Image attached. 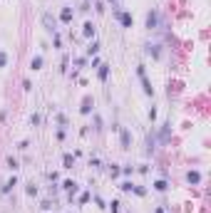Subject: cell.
<instances>
[{
	"label": "cell",
	"mask_w": 211,
	"mask_h": 213,
	"mask_svg": "<svg viewBox=\"0 0 211 213\" xmlns=\"http://www.w3.org/2000/svg\"><path fill=\"white\" fill-rule=\"evenodd\" d=\"M82 35H85V37H92V35H95V25H92V22H85V30H82Z\"/></svg>",
	"instance_id": "8"
},
{
	"label": "cell",
	"mask_w": 211,
	"mask_h": 213,
	"mask_svg": "<svg viewBox=\"0 0 211 213\" xmlns=\"http://www.w3.org/2000/svg\"><path fill=\"white\" fill-rule=\"evenodd\" d=\"M129 144H132V136H129V131L124 129V131H122V146H124V149H129Z\"/></svg>",
	"instance_id": "9"
},
{
	"label": "cell",
	"mask_w": 211,
	"mask_h": 213,
	"mask_svg": "<svg viewBox=\"0 0 211 213\" xmlns=\"http://www.w3.org/2000/svg\"><path fill=\"white\" fill-rule=\"evenodd\" d=\"M5 65H8V52L0 50V67H5Z\"/></svg>",
	"instance_id": "16"
},
{
	"label": "cell",
	"mask_w": 211,
	"mask_h": 213,
	"mask_svg": "<svg viewBox=\"0 0 211 213\" xmlns=\"http://www.w3.org/2000/svg\"><path fill=\"white\" fill-rule=\"evenodd\" d=\"M186 178H189V183H199V181H201V174H199V171H189Z\"/></svg>",
	"instance_id": "7"
},
{
	"label": "cell",
	"mask_w": 211,
	"mask_h": 213,
	"mask_svg": "<svg viewBox=\"0 0 211 213\" xmlns=\"http://www.w3.org/2000/svg\"><path fill=\"white\" fill-rule=\"evenodd\" d=\"M72 15H75V12H72V7H62V12H60V20H62V22H70Z\"/></svg>",
	"instance_id": "5"
},
{
	"label": "cell",
	"mask_w": 211,
	"mask_h": 213,
	"mask_svg": "<svg viewBox=\"0 0 211 213\" xmlns=\"http://www.w3.org/2000/svg\"><path fill=\"white\" fill-rule=\"evenodd\" d=\"M42 22H45V30H50V32H55L57 27H55V17L50 15V12H45L42 15Z\"/></svg>",
	"instance_id": "2"
},
{
	"label": "cell",
	"mask_w": 211,
	"mask_h": 213,
	"mask_svg": "<svg viewBox=\"0 0 211 213\" xmlns=\"http://www.w3.org/2000/svg\"><path fill=\"white\" fill-rule=\"evenodd\" d=\"M154 188H157V191H167L169 186H167V181H157V183H154Z\"/></svg>",
	"instance_id": "15"
},
{
	"label": "cell",
	"mask_w": 211,
	"mask_h": 213,
	"mask_svg": "<svg viewBox=\"0 0 211 213\" xmlns=\"http://www.w3.org/2000/svg\"><path fill=\"white\" fill-rule=\"evenodd\" d=\"M62 161H65V169H72V164H75V156H72V154H65V159H62Z\"/></svg>",
	"instance_id": "11"
},
{
	"label": "cell",
	"mask_w": 211,
	"mask_h": 213,
	"mask_svg": "<svg viewBox=\"0 0 211 213\" xmlns=\"http://www.w3.org/2000/svg\"><path fill=\"white\" fill-rule=\"evenodd\" d=\"M8 166H10V169H13V171H15V169H18V161H15V159H13V156H10V159H8Z\"/></svg>",
	"instance_id": "17"
},
{
	"label": "cell",
	"mask_w": 211,
	"mask_h": 213,
	"mask_svg": "<svg viewBox=\"0 0 211 213\" xmlns=\"http://www.w3.org/2000/svg\"><path fill=\"white\" fill-rule=\"evenodd\" d=\"M154 213H162V211H154Z\"/></svg>",
	"instance_id": "18"
},
{
	"label": "cell",
	"mask_w": 211,
	"mask_h": 213,
	"mask_svg": "<svg viewBox=\"0 0 211 213\" xmlns=\"http://www.w3.org/2000/svg\"><path fill=\"white\" fill-rule=\"evenodd\" d=\"M137 74H139L142 77V84H144V94H149V97H152V94H154V87H152V82H149V79H147V72H144V67H137Z\"/></svg>",
	"instance_id": "1"
},
{
	"label": "cell",
	"mask_w": 211,
	"mask_h": 213,
	"mask_svg": "<svg viewBox=\"0 0 211 213\" xmlns=\"http://www.w3.org/2000/svg\"><path fill=\"white\" fill-rule=\"evenodd\" d=\"M117 17H119V22H122V25H124V27H132V22H134V20H132V15H129V12H117Z\"/></svg>",
	"instance_id": "4"
},
{
	"label": "cell",
	"mask_w": 211,
	"mask_h": 213,
	"mask_svg": "<svg viewBox=\"0 0 211 213\" xmlns=\"http://www.w3.org/2000/svg\"><path fill=\"white\" fill-rule=\"evenodd\" d=\"M157 22H159V12H157V10H152V12L147 15V27L152 30V27H157Z\"/></svg>",
	"instance_id": "3"
},
{
	"label": "cell",
	"mask_w": 211,
	"mask_h": 213,
	"mask_svg": "<svg viewBox=\"0 0 211 213\" xmlns=\"http://www.w3.org/2000/svg\"><path fill=\"white\" fill-rule=\"evenodd\" d=\"M147 52H149V55H152L154 60L159 57V50H157V45H147Z\"/></svg>",
	"instance_id": "12"
},
{
	"label": "cell",
	"mask_w": 211,
	"mask_h": 213,
	"mask_svg": "<svg viewBox=\"0 0 211 213\" xmlns=\"http://www.w3.org/2000/svg\"><path fill=\"white\" fill-rule=\"evenodd\" d=\"M97 50H100V42H92V45L87 47V55H97Z\"/></svg>",
	"instance_id": "14"
},
{
	"label": "cell",
	"mask_w": 211,
	"mask_h": 213,
	"mask_svg": "<svg viewBox=\"0 0 211 213\" xmlns=\"http://www.w3.org/2000/svg\"><path fill=\"white\" fill-rule=\"evenodd\" d=\"M107 74H109V67H107V65H100V79H102V82L107 79Z\"/></svg>",
	"instance_id": "13"
},
{
	"label": "cell",
	"mask_w": 211,
	"mask_h": 213,
	"mask_svg": "<svg viewBox=\"0 0 211 213\" xmlns=\"http://www.w3.org/2000/svg\"><path fill=\"white\" fill-rule=\"evenodd\" d=\"M30 67H33V70H40V67H42V57H40V55L30 60Z\"/></svg>",
	"instance_id": "10"
},
{
	"label": "cell",
	"mask_w": 211,
	"mask_h": 213,
	"mask_svg": "<svg viewBox=\"0 0 211 213\" xmlns=\"http://www.w3.org/2000/svg\"><path fill=\"white\" fill-rule=\"evenodd\" d=\"M95 106V102H92V97H85V102H82V114H90V109Z\"/></svg>",
	"instance_id": "6"
}]
</instances>
